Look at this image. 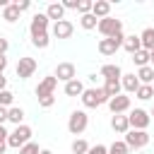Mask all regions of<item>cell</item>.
Here are the masks:
<instances>
[{"instance_id": "obj_34", "label": "cell", "mask_w": 154, "mask_h": 154, "mask_svg": "<svg viewBox=\"0 0 154 154\" xmlns=\"http://www.w3.org/2000/svg\"><path fill=\"white\" fill-rule=\"evenodd\" d=\"M91 7H94V2H91V0H79V7H77L79 17H82V14H89V12H91Z\"/></svg>"}, {"instance_id": "obj_8", "label": "cell", "mask_w": 154, "mask_h": 154, "mask_svg": "<svg viewBox=\"0 0 154 154\" xmlns=\"http://www.w3.org/2000/svg\"><path fill=\"white\" fill-rule=\"evenodd\" d=\"M48 17H46V12H36L34 17H31V24H29V34L31 36H38V34H48Z\"/></svg>"}, {"instance_id": "obj_27", "label": "cell", "mask_w": 154, "mask_h": 154, "mask_svg": "<svg viewBox=\"0 0 154 154\" xmlns=\"http://www.w3.org/2000/svg\"><path fill=\"white\" fill-rule=\"evenodd\" d=\"M48 43H51V36H48V34H38V36H31V46H34V48H38V51L48 48Z\"/></svg>"}, {"instance_id": "obj_4", "label": "cell", "mask_w": 154, "mask_h": 154, "mask_svg": "<svg viewBox=\"0 0 154 154\" xmlns=\"http://www.w3.org/2000/svg\"><path fill=\"white\" fill-rule=\"evenodd\" d=\"M96 29H99V34L103 38H111V36H116V34L123 31V22L116 19V17H106V19H99V26Z\"/></svg>"}, {"instance_id": "obj_44", "label": "cell", "mask_w": 154, "mask_h": 154, "mask_svg": "<svg viewBox=\"0 0 154 154\" xmlns=\"http://www.w3.org/2000/svg\"><path fill=\"white\" fill-rule=\"evenodd\" d=\"M5 149H7V142H2V144H0V154H5Z\"/></svg>"}, {"instance_id": "obj_5", "label": "cell", "mask_w": 154, "mask_h": 154, "mask_svg": "<svg viewBox=\"0 0 154 154\" xmlns=\"http://www.w3.org/2000/svg\"><path fill=\"white\" fill-rule=\"evenodd\" d=\"M123 41H125V34L120 31V34H116V36H111V38H101L96 48H99L101 55H113L118 48H123Z\"/></svg>"}, {"instance_id": "obj_32", "label": "cell", "mask_w": 154, "mask_h": 154, "mask_svg": "<svg viewBox=\"0 0 154 154\" xmlns=\"http://www.w3.org/2000/svg\"><path fill=\"white\" fill-rule=\"evenodd\" d=\"M12 101H14V94H12L10 89L0 91V106H2V108H12Z\"/></svg>"}, {"instance_id": "obj_3", "label": "cell", "mask_w": 154, "mask_h": 154, "mask_svg": "<svg viewBox=\"0 0 154 154\" xmlns=\"http://www.w3.org/2000/svg\"><path fill=\"white\" fill-rule=\"evenodd\" d=\"M87 125H89L87 111H72V113H70V118H67V130H70L72 135H82V132L87 130Z\"/></svg>"}, {"instance_id": "obj_21", "label": "cell", "mask_w": 154, "mask_h": 154, "mask_svg": "<svg viewBox=\"0 0 154 154\" xmlns=\"http://www.w3.org/2000/svg\"><path fill=\"white\" fill-rule=\"evenodd\" d=\"M84 94V84L79 79H72L65 84V96H82Z\"/></svg>"}, {"instance_id": "obj_7", "label": "cell", "mask_w": 154, "mask_h": 154, "mask_svg": "<svg viewBox=\"0 0 154 154\" xmlns=\"http://www.w3.org/2000/svg\"><path fill=\"white\" fill-rule=\"evenodd\" d=\"M125 144L130 149H142L149 144V132L147 130H128L125 132Z\"/></svg>"}, {"instance_id": "obj_39", "label": "cell", "mask_w": 154, "mask_h": 154, "mask_svg": "<svg viewBox=\"0 0 154 154\" xmlns=\"http://www.w3.org/2000/svg\"><path fill=\"white\" fill-rule=\"evenodd\" d=\"M7 48H10L7 38H5V36H0V55H5V53H7Z\"/></svg>"}, {"instance_id": "obj_43", "label": "cell", "mask_w": 154, "mask_h": 154, "mask_svg": "<svg viewBox=\"0 0 154 154\" xmlns=\"http://www.w3.org/2000/svg\"><path fill=\"white\" fill-rule=\"evenodd\" d=\"M5 89H7V77L0 75V91H5Z\"/></svg>"}, {"instance_id": "obj_30", "label": "cell", "mask_w": 154, "mask_h": 154, "mask_svg": "<svg viewBox=\"0 0 154 154\" xmlns=\"http://www.w3.org/2000/svg\"><path fill=\"white\" fill-rule=\"evenodd\" d=\"M108 154H130V147L125 144V140H118L108 147Z\"/></svg>"}, {"instance_id": "obj_1", "label": "cell", "mask_w": 154, "mask_h": 154, "mask_svg": "<svg viewBox=\"0 0 154 154\" xmlns=\"http://www.w3.org/2000/svg\"><path fill=\"white\" fill-rule=\"evenodd\" d=\"M79 99H82L84 108H99V106H103V103H108V101H111L103 87H91V89H84V94H82Z\"/></svg>"}, {"instance_id": "obj_26", "label": "cell", "mask_w": 154, "mask_h": 154, "mask_svg": "<svg viewBox=\"0 0 154 154\" xmlns=\"http://www.w3.org/2000/svg\"><path fill=\"white\" fill-rule=\"evenodd\" d=\"M79 26H82V29H87V31H91V29H96V26H99V19H96L91 12H89V14H82V17H79Z\"/></svg>"}, {"instance_id": "obj_40", "label": "cell", "mask_w": 154, "mask_h": 154, "mask_svg": "<svg viewBox=\"0 0 154 154\" xmlns=\"http://www.w3.org/2000/svg\"><path fill=\"white\" fill-rule=\"evenodd\" d=\"M7 137H10V132L5 130V125H0V144H2V142H7Z\"/></svg>"}, {"instance_id": "obj_42", "label": "cell", "mask_w": 154, "mask_h": 154, "mask_svg": "<svg viewBox=\"0 0 154 154\" xmlns=\"http://www.w3.org/2000/svg\"><path fill=\"white\" fill-rule=\"evenodd\" d=\"M5 70H7V58H5V55H0V75H2Z\"/></svg>"}, {"instance_id": "obj_10", "label": "cell", "mask_w": 154, "mask_h": 154, "mask_svg": "<svg viewBox=\"0 0 154 154\" xmlns=\"http://www.w3.org/2000/svg\"><path fill=\"white\" fill-rule=\"evenodd\" d=\"M55 77H58V82H72V79H77L75 75H77V70H75V65L72 63H58V67H55V72H53Z\"/></svg>"}, {"instance_id": "obj_31", "label": "cell", "mask_w": 154, "mask_h": 154, "mask_svg": "<svg viewBox=\"0 0 154 154\" xmlns=\"http://www.w3.org/2000/svg\"><path fill=\"white\" fill-rule=\"evenodd\" d=\"M72 154H89V142L87 140H75L72 142Z\"/></svg>"}, {"instance_id": "obj_48", "label": "cell", "mask_w": 154, "mask_h": 154, "mask_svg": "<svg viewBox=\"0 0 154 154\" xmlns=\"http://www.w3.org/2000/svg\"><path fill=\"white\" fill-rule=\"evenodd\" d=\"M152 87H154V82H152Z\"/></svg>"}, {"instance_id": "obj_29", "label": "cell", "mask_w": 154, "mask_h": 154, "mask_svg": "<svg viewBox=\"0 0 154 154\" xmlns=\"http://www.w3.org/2000/svg\"><path fill=\"white\" fill-rule=\"evenodd\" d=\"M140 101H149L152 96H154V87L152 84H140V89H137V94H135Z\"/></svg>"}, {"instance_id": "obj_35", "label": "cell", "mask_w": 154, "mask_h": 154, "mask_svg": "<svg viewBox=\"0 0 154 154\" xmlns=\"http://www.w3.org/2000/svg\"><path fill=\"white\" fill-rule=\"evenodd\" d=\"M55 103V94H51V96H43V99H38V106L41 108H51Z\"/></svg>"}, {"instance_id": "obj_12", "label": "cell", "mask_w": 154, "mask_h": 154, "mask_svg": "<svg viewBox=\"0 0 154 154\" xmlns=\"http://www.w3.org/2000/svg\"><path fill=\"white\" fill-rule=\"evenodd\" d=\"M108 108H111V113H113V116H120V113L130 111V96H125V94L113 96V99L108 101Z\"/></svg>"}, {"instance_id": "obj_47", "label": "cell", "mask_w": 154, "mask_h": 154, "mask_svg": "<svg viewBox=\"0 0 154 154\" xmlns=\"http://www.w3.org/2000/svg\"><path fill=\"white\" fill-rule=\"evenodd\" d=\"M149 116H152V118H154V108H152V113H149Z\"/></svg>"}, {"instance_id": "obj_2", "label": "cell", "mask_w": 154, "mask_h": 154, "mask_svg": "<svg viewBox=\"0 0 154 154\" xmlns=\"http://www.w3.org/2000/svg\"><path fill=\"white\" fill-rule=\"evenodd\" d=\"M31 135H34V132H31V128L22 123V125H17V128H14L12 132H10V137H7V147L22 149V147H24L26 142H31Z\"/></svg>"}, {"instance_id": "obj_23", "label": "cell", "mask_w": 154, "mask_h": 154, "mask_svg": "<svg viewBox=\"0 0 154 154\" xmlns=\"http://www.w3.org/2000/svg\"><path fill=\"white\" fill-rule=\"evenodd\" d=\"M19 14H22V12L17 10V5H14V2H10L7 7H2V19H5V22H10V24H12V22H17V19H19Z\"/></svg>"}, {"instance_id": "obj_6", "label": "cell", "mask_w": 154, "mask_h": 154, "mask_svg": "<svg viewBox=\"0 0 154 154\" xmlns=\"http://www.w3.org/2000/svg\"><path fill=\"white\" fill-rule=\"evenodd\" d=\"M128 120H130V130H147L152 123V116L144 108H135V111H130Z\"/></svg>"}, {"instance_id": "obj_16", "label": "cell", "mask_w": 154, "mask_h": 154, "mask_svg": "<svg viewBox=\"0 0 154 154\" xmlns=\"http://www.w3.org/2000/svg\"><path fill=\"white\" fill-rule=\"evenodd\" d=\"M111 128L116 130V132H120V135H125L128 130H130V120H128V116H113L111 118Z\"/></svg>"}, {"instance_id": "obj_11", "label": "cell", "mask_w": 154, "mask_h": 154, "mask_svg": "<svg viewBox=\"0 0 154 154\" xmlns=\"http://www.w3.org/2000/svg\"><path fill=\"white\" fill-rule=\"evenodd\" d=\"M55 87H58V77H55V75H48V77H43V79L38 82V87H36V96H38V99L51 96V94L55 91Z\"/></svg>"}, {"instance_id": "obj_41", "label": "cell", "mask_w": 154, "mask_h": 154, "mask_svg": "<svg viewBox=\"0 0 154 154\" xmlns=\"http://www.w3.org/2000/svg\"><path fill=\"white\" fill-rule=\"evenodd\" d=\"M7 111H10V108H2V106H0V125H5V120H7Z\"/></svg>"}, {"instance_id": "obj_15", "label": "cell", "mask_w": 154, "mask_h": 154, "mask_svg": "<svg viewBox=\"0 0 154 154\" xmlns=\"http://www.w3.org/2000/svg\"><path fill=\"white\" fill-rule=\"evenodd\" d=\"M120 84H123V89H125L128 94H137V89H140L137 75H123V77H120Z\"/></svg>"}, {"instance_id": "obj_46", "label": "cell", "mask_w": 154, "mask_h": 154, "mask_svg": "<svg viewBox=\"0 0 154 154\" xmlns=\"http://www.w3.org/2000/svg\"><path fill=\"white\" fill-rule=\"evenodd\" d=\"M41 154H53V152L51 149H41Z\"/></svg>"}, {"instance_id": "obj_19", "label": "cell", "mask_w": 154, "mask_h": 154, "mask_svg": "<svg viewBox=\"0 0 154 154\" xmlns=\"http://www.w3.org/2000/svg\"><path fill=\"white\" fill-rule=\"evenodd\" d=\"M101 77L103 79H120L123 77V70H120V65H103L101 67Z\"/></svg>"}, {"instance_id": "obj_28", "label": "cell", "mask_w": 154, "mask_h": 154, "mask_svg": "<svg viewBox=\"0 0 154 154\" xmlns=\"http://www.w3.org/2000/svg\"><path fill=\"white\" fill-rule=\"evenodd\" d=\"M132 63L137 65V70H140V67H144V65H149V51H144V48H142V51H137V53L132 55Z\"/></svg>"}, {"instance_id": "obj_33", "label": "cell", "mask_w": 154, "mask_h": 154, "mask_svg": "<svg viewBox=\"0 0 154 154\" xmlns=\"http://www.w3.org/2000/svg\"><path fill=\"white\" fill-rule=\"evenodd\" d=\"M19 154H41V149H38L36 142H26V144L19 149Z\"/></svg>"}, {"instance_id": "obj_36", "label": "cell", "mask_w": 154, "mask_h": 154, "mask_svg": "<svg viewBox=\"0 0 154 154\" xmlns=\"http://www.w3.org/2000/svg\"><path fill=\"white\" fill-rule=\"evenodd\" d=\"M89 154H108V147L106 144H94V147H89Z\"/></svg>"}, {"instance_id": "obj_22", "label": "cell", "mask_w": 154, "mask_h": 154, "mask_svg": "<svg viewBox=\"0 0 154 154\" xmlns=\"http://www.w3.org/2000/svg\"><path fill=\"white\" fill-rule=\"evenodd\" d=\"M137 79H140V84H152V82H154V67H152V65L140 67V70H137Z\"/></svg>"}, {"instance_id": "obj_45", "label": "cell", "mask_w": 154, "mask_h": 154, "mask_svg": "<svg viewBox=\"0 0 154 154\" xmlns=\"http://www.w3.org/2000/svg\"><path fill=\"white\" fill-rule=\"evenodd\" d=\"M149 65H152V67H154V51H152V53H149Z\"/></svg>"}, {"instance_id": "obj_24", "label": "cell", "mask_w": 154, "mask_h": 154, "mask_svg": "<svg viewBox=\"0 0 154 154\" xmlns=\"http://www.w3.org/2000/svg\"><path fill=\"white\" fill-rule=\"evenodd\" d=\"M24 116H26V113H24V108H22V106H12V108L7 111V120H10V123H14V125H22Z\"/></svg>"}, {"instance_id": "obj_17", "label": "cell", "mask_w": 154, "mask_h": 154, "mask_svg": "<svg viewBox=\"0 0 154 154\" xmlns=\"http://www.w3.org/2000/svg\"><path fill=\"white\" fill-rule=\"evenodd\" d=\"M46 17H48V19L60 22V19L65 17V7H63V2H51V5L46 7Z\"/></svg>"}, {"instance_id": "obj_14", "label": "cell", "mask_w": 154, "mask_h": 154, "mask_svg": "<svg viewBox=\"0 0 154 154\" xmlns=\"http://www.w3.org/2000/svg\"><path fill=\"white\" fill-rule=\"evenodd\" d=\"M91 14H94L96 19H106V17H111V2H108V0H96L94 7H91Z\"/></svg>"}, {"instance_id": "obj_20", "label": "cell", "mask_w": 154, "mask_h": 154, "mask_svg": "<svg viewBox=\"0 0 154 154\" xmlns=\"http://www.w3.org/2000/svg\"><path fill=\"white\" fill-rule=\"evenodd\" d=\"M140 41H142V48L152 53V51H154V29H152V26H147V29L140 34Z\"/></svg>"}, {"instance_id": "obj_37", "label": "cell", "mask_w": 154, "mask_h": 154, "mask_svg": "<svg viewBox=\"0 0 154 154\" xmlns=\"http://www.w3.org/2000/svg\"><path fill=\"white\" fill-rule=\"evenodd\" d=\"M63 7H65V10H77V7H79V0H65Z\"/></svg>"}, {"instance_id": "obj_13", "label": "cell", "mask_w": 154, "mask_h": 154, "mask_svg": "<svg viewBox=\"0 0 154 154\" xmlns=\"http://www.w3.org/2000/svg\"><path fill=\"white\" fill-rule=\"evenodd\" d=\"M72 31H75V26H72V22H67V19H60V22L53 24V36H55V38H70Z\"/></svg>"}, {"instance_id": "obj_9", "label": "cell", "mask_w": 154, "mask_h": 154, "mask_svg": "<svg viewBox=\"0 0 154 154\" xmlns=\"http://www.w3.org/2000/svg\"><path fill=\"white\" fill-rule=\"evenodd\" d=\"M34 72H36V60L29 58V55L19 58V63H17V77L19 79H29Z\"/></svg>"}, {"instance_id": "obj_25", "label": "cell", "mask_w": 154, "mask_h": 154, "mask_svg": "<svg viewBox=\"0 0 154 154\" xmlns=\"http://www.w3.org/2000/svg\"><path fill=\"white\" fill-rule=\"evenodd\" d=\"M103 89H106V94H108V99H113V96H118V94H120V89H123V84H120V79H106V84H103Z\"/></svg>"}, {"instance_id": "obj_18", "label": "cell", "mask_w": 154, "mask_h": 154, "mask_svg": "<svg viewBox=\"0 0 154 154\" xmlns=\"http://www.w3.org/2000/svg\"><path fill=\"white\" fill-rule=\"evenodd\" d=\"M123 48L130 53V55H135L137 51H142V41H140V36H125V41H123Z\"/></svg>"}, {"instance_id": "obj_38", "label": "cell", "mask_w": 154, "mask_h": 154, "mask_svg": "<svg viewBox=\"0 0 154 154\" xmlns=\"http://www.w3.org/2000/svg\"><path fill=\"white\" fill-rule=\"evenodd\" d=\"M14 5H17V10H19V12H26V10L31 7V2H29V0H19V2H14Z\"/></svg>"}]
</instances>
